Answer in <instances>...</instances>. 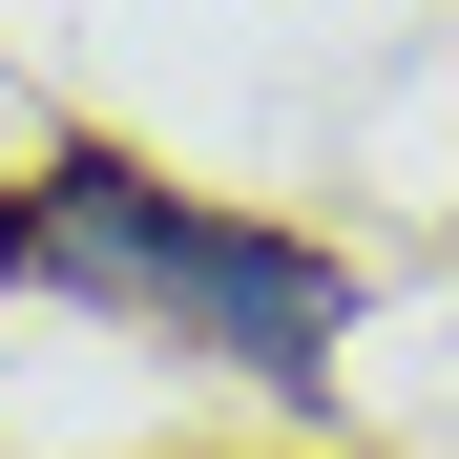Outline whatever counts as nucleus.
<instances>
[{
  "instance_id": "obj_1",
  "label": "nucleus",
  "mask_w": 459,
  "mask_h": 459,
  "mask_svg": "<svg viewBox=\"0 0 459 459\" xmlns=\"http://www.w3.org/2000/svg\"><path fill=\"white\" fill-rule=\"evenodd\" d=\"M0 292L22 314H84V334H146V355H188L230 397H272V418H334V334L376 314V272L334 230L230 209V188L146 168L105 126L0 146Z\"/></svg>"
}]
</instances>
